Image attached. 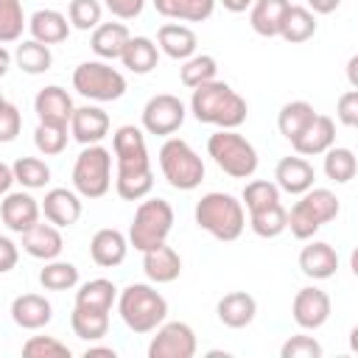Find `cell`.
<instances>
[{
	"instance_id": "6da1fadb",
	"label": "cell",
	"mask_w": 358,
	"mask_h": 358,
	"mask_svg": "<svg viewBox=\"0 0 358 358\" xmlns=\"http://www.w3.org/2000/svg\"><path fill=\"white\" fill-rule=\"evenodd\" d=\"M115 151V190L123 201H140L154 190V168L145 145V134L140 126H120L112 134Z\"/></svg>"
},
{
	"instance_id": "7a4b0ae2",
	"label": "cell",
	"mask_w": 358,
	"mask_h": 358,
	"mask_svg": "<svg viewBox=\"0 0 358 358\" xmlns=\"http://www.w3.org/2000/svg\"><path fill=\"white\" fill-rule=\"evenodd\" d=\"M190 112L199 123L218 126V129H238L246 120V101L227 84V81H207L193 90L190 95Z\"/></svg>"
},
{
	"instance_id": "3957f363",
	"label": "cell",
	"mask_w": 358,
	"mask_h": 358,
	"mask_svg": "<svg viewBox=\"0 0 358 358\" xmlns=\"http://www.w3.org/2000/svg\"><path fill=\"white\" fill-rule=\"evenodd\" d=\"M193 218H196L199 229H204L207 235H213L221 243L238 241L243 235V229H246V210H243V204L232 193H221V190L204 193L196 201Z\"/></svg>"
},
{
	"instance_id": "277c9868",
	"label": "cell",
	"mask_w": 358,
	"mask_h": 358,
	"mask_svg": "<svg viewBox=\"0 0 358 358\" xmlns=\"http://www.w3.org/2000/svg\"><path fill=\"white\" fill-rule=\"evenodd\" d=\"M117 313L131 333H154L168 319V299L151 282H131L117 294Z\"/></svg>"
},
{
	"instance_id": "5b68a950",
	"label": "cell",
	"mask_w": 358,
	"mask_h": 358,
	"mask_svg": "<svg viewBox=\"0 0 358 358\" xmlns=\"http://www.w3.org/2000/svg\"><path fill=\"white\" fill-rule=\"evenodd\" d=\"M338 213H341V204H338V196L333 190H327V187H310V190L299 193V201L288 210L285 229H291V235L296 241H310Z\"/></svg>"
},
{
	"instance_id": "8992f818",
	"label": "cell",
	"mask_w": 358,
	"mask_h": 358,
	"mask_svg": "<svg viewBox=\"0 0 358 358\" xmlns=\"http://www.w3.org/2000/svg\"><path fill=\"white\" fill-rule=\"evenodd\" d=\"M171 229H173V207L159 196H145L134 210L126 238H129V246H134L137 252H148L165 243Z\"/></svg>"
},
{
	"instance_id": "52a82bcc",
	"label": "cell",
	"mask_w": 358,
	"mask_h": 358,
	"mask_svg": "<svg viewBox=\"0 0 358 358\" xmlns=\"http://www.w3.org/2000/svg\"><path fill=\"white\" fill-rule=\"evenodd\" d=\"M159 171L173 190H196L204 179V159L182 137H165L159 145Z\"/></svg>"
},
{
	"instance_id": "ba28073f",
	"label": "cell",
	"mask_w": 358,
	"mask_h": 358,
	"mask_svg": "<svg viewBox=\"0 0 358 358\" xmlns=\"http://www.w3.org/2000/svg\"><path fill=\"white\" fill-rule=\"evenodd\" d=\"M210 159L232 179H249L257 171V148L235 129H218L207 140Z\"/></svg>"
},
{
	"instance_id": "9c48e42d",
	"label": "cell",
	"mask_w": 358,
	"mask_h": 358,
	"mask_svg": "<svg viewBox=\"0 0 358 358\" xmlns=\"http://www.w3.org/2000/svg\"><path fill=\"white\" fill-rule=\"evenodd\" d=\"M73 90L90 103H109L126 95V76L103 59H90L73 70Z\"/></svg>"
},
{
	"instance_id": "30bf717a",
	"label": "cell",
	"mask_w": 358,
	"mask_h": 358,
	"mask_svg": "<svg viewBox=\"0 0 358 358\" xmlns=\"http://www.w3.org/2000/svg\"><path fill=\"white\" fill-rule=\"evenodd\" d=\"M112 187V151L101 143L84 145L73 162V190L81 199H103Z\"/></svg>"
},
{
	"instance_id": "8fae6325",
	"label": "cell",
	"mask_w": 358,
	"mask_h": 358,
	"mask_svg": "<svg viewBox=\"0 0 358 358\" xmlns=\"http://www.w3.org/2000/svg\"><path fill=\"white\" fill-rule=\"evenodd\" d=\"M187 117V106L171 95V92H159V95H151L140 112V123H143V131L148 134H157V137H171L173 131L182 129Z\"/></svg>"
},
{
	"instance_id": "7c38bea8",
	"label": "cell",
	"mask_w": 358,
	"mask_h": 358,
	"mask_svg": "<svg viewBox=\"0 0 358 358\" xmlns=\"http://www.w3.org/2000/svg\"><path fill=\"white\" fill-rule=\"evenodd\" d=\"M196 350V330L187 322H162L148 341V358H193Z\"/></svg>"
},
{
	"instance_id": "4fadbf2b",
	"label": "cell",
	"mask_w": 358,
	"mask_h": 358,
	"mask_svg": "<svg viewBox=\"0 0 358 358\" xmlns=\"http://www.w3.org/2000/svg\"><path fill=\"white\" fill-rule=\"evenodd\" d=\"M330 310H333V302H330L327 291H322L319 285H305L294 294L291 316H294L296 327H302V330H319L322 324H327Z\"/></svg>"
},
{
	"instance_id": "5bb4252c",
	"label": "cell",
	"mask_w": 358,
	"mask_h": 358,
	"mask_svg": "<svg viewBox=\"0 0 358 358\" xmlns=\"http://www.w3.org/2000/svg\"><path fill=\"white\" fill-rule=\"evenodd\" d=\"M39 215H42L39 201L28 190H8L0 201V221L17 235H22L28 227H34L39 221Z\"/></svg>"
},
{
	"instance_id": "9a60e30c",
	"label": "cell",
	"mask_w": 358,
	"mask_h": 358,
	"mask_svg": "<svg viewBox=\"0 0 358 358\" xmlns=\"http://www.w3.org/2000/svg\"><path fill=\"white\" fill-rule=\"evenodd\" d=\"M109 115L98 106V103H84V106H76L73 109V117H70V134L76 143L81 145H95L101 143L106 134H109Z\"/></svg>"
},
{
	"instance_id": "2e32d148",
	"label": "cell",
	"mask_w": 358,
	"mask_h": 358,
	"mask_svg": "<svg viewBox=\"0 0 358 358\" xmlns=\"http://www.w3.org/2000/svg\"><path fill=\"white\" fill-rule=\"evenodd\" d=\"M39 210L45 215V221H50L53 227H73L81 218V196L76 190L67 187H50L45 193V199L39 201Z\"/></svg>"
},
{
	"instance_id": "e0dca14e",
	"label": "cell",
	"mask_w": 358,
	"mask_h": 358,
	"mask_svg": "<svg viewBox=\"0 0 358 358\" xmlns=\"http://www.w3.org/2000/svg\"><path fill=\"white\" fill-rule=\"evenodd\" d=\"M73 98L64 87L59 84H50V87H42L34 98V112L39 117V123H53V126H70V117H73Z\"/></svg>"
},
{
	"instance_id": "ac0fdd59",
	"label": "cell",
	"mask_w": 358,
	"mask_h": 358,
	"mask_svg": "<svg viewBox=\"0 0 358 358\" xmlns=\"http://www.w3.org/2000/svg\"><path fill=\"white\" fill-rule=\"evenodd\" d=\"M336 143V120L333 117H327V115H313V120L291 140V145H294V151L299 154V157H319V154H324L330 145Z\"/></svg>"
},
{
	"instance_id": "d6986e66",
	"label": "cell",
	"mask_w": 358,
	"mask_h": 358,
	"mask_svg": "<svg viewBox=\"0 0 358 358\" xmlns=\"http://www.w3.org/2000/svg\"><path fill=\"white\" fill-rule=\"evenodd\" d=\"M313 179H316V171L313 165L294 154V157H282L274 168V185L280 187V193H291V196H299L305 190L313 187Z\"/></svg>"
},
{
	"instance_id": "ffe728a7",
	"label": "cell",
	"mask_w": 358,
	"mask_h": 358,
	"mask_svg": "<svg viewBox=\"0 0 358 358\" xmlns=\"http://www.w3.org/2000/svg\"><path fill=\"white\" fill-rule=\"evenodd\" d=\"M126 255H129V238H126L120 229H115V227L98 229V232L92 235V241H90V257H92V263L101 266V268H115V266H120V263L126 260Z\"/></svg>"
},
{
	"instance_id": "44dd1931",
	"label": "cell",
	"mask_w": 358,
	"mask_h": 358,
	"mask_svg": "<svg viewBox=\"0 0 358 358\" xmlns=\"http://www.w3.org/2000/svg\"><path fill=\"white\" fill-rule=\"evenodd\" d=\"M299 268L310 280H330L338 271V252L327 241H308L299 252Z\"/></svg>"
},
{
	"instance_id": "7402d4cb",
	"label": "cell",
	"mask_w": 358,
	"mask_h": 358,
	"mask_svg": "<svg viewBox=\"0 0 358 358\" xmlns=\"http://www.w3.org/2000/svg\"><path fill=\"white\" fill-rule=\"evenodd\" d=\"M64 249V241H62V232L59 227H53L50 221H36L34 227H28L22 232V252L36 257V260H53L59 257Z\"/></svg>"
},
{
	"instance_id": "603a6c76",
	"label": "cell",
	"mask_w": 358,
	"mask_h": 358,
	"mask_svg": "<svg viewBox=\"0 0 358 358\" xmlns=\"http://www.w3.org/2000/svg\"><path fill=\"white\" fill-rule=\"evenodd\" d=\"M143 271H145V277H148L151 282H157V285L173 282V280H179V274H182V257H179V252H176L173 246L159 243V246L143 252Z\"/></svg>"
},
{
	"instance_id": "cb8c5ba5",
	"label": "cell",
	"mask_w": 358,
	"mask_h": 358,
	"mask_svg": "<svg viewBox=\"0 0 358 358\" xmlns=\"http://www.w3.org/2000/svg\"><path fill=\"white\" fill-rule=\"evenodd\" d=\"M215 313H218V322L224 327H232V330H241L246 324L255 322L257 316V299L246 291H229L218 299L215 305Z\"/></svg>"
},
{
	"instance_id": "d4e9b609",
	"label": "cell",
	"mask_w": 358,
	"mask_h": 358,
	"mask_svg": "<svg viewBox=\"0 0 358 358\" xmlns=\"http://www.w3.org/2000/svg\"><path fill=\"white\" fill-rule=\"evenodd\" d=\"M11 319L22 330H42L53 319V305L42 294H20L11 302Z\"/></svg>"
},
{
	"instance_id": "484cf974",
	"label": "cell",
	"mask_w": 358,
	"mask_h": 358,
	"mask_svg": "<svg viewBox=\"0 0 358 358\" xmlns=\"http://www.w3.org/2000/svg\"><path fill=\"white\" fill-rule=\"evenodd\" d=\"M196 45H199V36H196V31H193L190 25H185V22H165V25H159V31H157V48H159L165 56L176 59V62L190 59V56L196 53Z\"/></svg>"
},
{
	"instance_id": "4316f807",
	"label": "cell",
	"mask_w": 358,
	"mask_h": 358,
	"mask_svg": "<svg viewBox=\"0 0 358 358\" xmlns=\"http://www.w3.org/2000/svg\"><path fill=\"white\" fill-rule=\"evenodd\" d=\"M28 31H31V39L42 45H59L70 36V20L56 8H39L28 17Z\"/></svg>"
},
{
	"instance_id": "83f0119b",
	"label": "cell",
	"mask_w": 358,
	"mask_h": 358,
	"mask_svg": "<svg viewBox=\"0 0 358 358\" xmlns=\"http://www.w3.org/2000/svg\"><path fill=\"white\" fill-rule=\"evenodd\" d=\"M129 28L123 22H101L98 28H92V36H90V48L98 59L103 62H115L120 59L126 42H129Z\"/></svg>"
},
{
	"instance_id": "f1b7e54d",
	"label": "cell",
	"mask_w": 358,
	"mask_h": 358,
	"mask_svg": "<svg viewBox=\"0 0 358 358\" xmlns=\"http://www.w3.org/2000/svg\"><path fill=\"white\" fill-rule=\"evenodd\" d=\"M291 0H255L249 6V25L257 36H277L280 34V22L288 11Z\"/></svg>"
},
{
	"instance_id": "f546056e",
	"label": "cell",
	"mask_w": 358,
	"mask_h": 358,
	"mask_svg": "<svg viewBox=\"0 0 358 358\" xmlns=\"http://www.w3.org/2000/svg\"><path fill=\"white\" fill-rule=\"evenodd\" d=\"M157 14L173 22H204L213 17L218 0H151Z\"/></svg>"
},
{
	"instance_id": "4dcf8cb0",
	"label": "cell",
	"mask_w": 358,
	"mask_h": 358,
	"mask_svg": "<svg viewBox=\"0 0 358 358\" xmlns=\"http://www.w3.org/2000/svg\"><path fill=\"white\" fill-rule=\"evenodd\" d=\"M120 62L126 70H131L134 76H145L157 67L159 62V48L154 39L148 36H129L123 53H120Z\"/></svg>"
},
{
	"instance_id": "1f68e13d",
	"label": "cell",
	"mask_w": 358,
	"mask_h": 358,
	"mask_svg": "<svg viewBox=\"0 0 358 358\" xmlns=\"http://www.w3.org/2000/svg\"><path fill=\"white\" fill-rule=\"evenodd\" d=\"M313 34H316V14L308 6H288L277 36H282L288 45H302Z\"/></svg>"
},
{
	"instance_id": "d6a6232c",
	"label": "cell",
	"mask_w": 358,
	"mask_h": 358,
	"mask_svg": "<svg viewBox=\"0 0 358 358\" xmlns=\"http://www.w3.org/2000/svg\"><path fill=\"white\" fill-rule=\"evenodd\" d=\"M117 302V288L112 280L106 277H95L78 285L76 291V305L78 308H92V310H112V305Z\"/></svg>"
},
{
	"instance_id": "836d02e7",
	"label": "cell",
	"mask_w": 358,
	"mask_h": 358,
	"mask_svg": "<svg viewBox=\"0 0 358 358\" xmlns=\"http://www.w3.org/2000/svg\"><path fill=\"white\" fill-rule=\"evenodd\" d=\"M11 59H14V64H17L22 73H28V76H42V73H48L50 64H53L50 45H42V42H36V39H22V42L17 45V50L11 53Z\"/></svg>"
},
{
	"instance_id": "e575fe53",
	"label": "cell",
	"mask_w": 358,
	"mask_h": 358,
	"mask_svg": "<svg viewBox=\"0 0 358 358\" xmlns=\"http://www.w3.org/2000/svg\"><path fill=\"white\" fill-rule=\"evenodd\" d=\"M70 327L81 341H101L109 333V313L106 310H92V308H73L70 313Z\"/></svg>"
},
{
	"instance_id": "d590c367",
	"label": "cell",
	"mask_w": 358,
	"mask_h": 358,
	"mask_svg": "<svg viewBox=\"0 0 358 358\" xmlns=\"http://www.w3.org/2000/svg\"><path fill=\"white\" fill-rule=\"evenodd\" d=\"M324 176L336 185H347L355 179V171H358V159H355V151L352 148H344V145H330L324 151Z\"/></svg>"
},
{
	"instance_id": "8d00e7d4",
	"label": "cell",
	"mask_w": 358,
	"mask_h": 358,
	"mask_svg": "<svg viewBox=\"0 0 358 358\" xmlns=\"http://www.w3.org/2000/svg\"><path fill=\"white\" fill-rule=\"evenodd\" d=\"M313 115H316V109H313L308 101H288V103H282V109H280V115H277V129H280V134L291 143V140L313 120Z\"/></svg>"
},
{
	"instance_id": "74e56055",
	"label": "cell",
	"mask_w": 358,
	"mask_h": 358,
	"mask_svg": "<svg viewBox=\"0 0 358 358\" xmlns=\"http://www.w3.org/2000/svg\"><path fill=\"white\" fill-rule=\"evenodd\" d=\"M215 76H218V62H215V56H210V53H193V56L185 59L182 67H179V78H182V84H185L187 90H196V87L213 81Z\"/></svg>"
},
{
	"instance_id": "f35d334b",
	"label": "cell",
	"mask_w": 358,
	"mask_h": 358,
	"mask_svg": "<svg viewBox=\"0 0 358 358\" xmlns=\"http://www.w3.org/2000/svg\"><path fill=\"white\" fill-rule=\"evenodd\" d=\"M285 221H288V210L277 201V204H268L263 210H255L249 213V227L257 238H277L285 232Z\"/></svg>"
},
{
	"instance_id": "ab89813d",
	"label": "cell",
	"mask_w": 358,
	"mask_h": 358,
	"mask_svg": "<svg viewBox=\"0 0 358 358\" xmlns=\"http://www.w3.org/2000/svg\"><path fill=\"white\" fill-rule=\"evenodd\" d=\"M39 285L45 291H70L78 285V268L70 260H45V268L39 271Z\"/></svg>"
},
{
	"instance_id": "60d3db41",
	"label": "cell",
	"mask_w": 358,
	"mask_h": 358,
	"mask_svg": "<svg viewBox=\"0 0 358 358\" xmlns=\"http://www.w3.org/2000/svg\"><path fill=\"white\" fill-rule=\"evenodd\" d=\"M14 182H20L25 190H39L50 182V165L42 157H20L11 165Z\"/></svg>"
},
{
	"instance_id": "b9f144b4",
	"label": "cell",
	"mask_w": 358,
	"mask_h": 358,
	"mask_svg": "<svg viewBox=\"0 0 358 358\" xmlns=\"http://www.w3.org/2000/svg\"><path fill=\"white\" fill-rule=\"evenodd\" d=\"M28 28V17L22 11V0H0V45L20 42Z\"/></svg>"
},
{
	"instance_id": "7bdbcfd3",
	"label": "cell",
	"mask_w": 358,
	"mask_h": 358,
	"mask_svg": "<svg viewBox=\"0 0 358 358\" xmlns=\"http://www.w3.org/2000/svg\"><path fill=\"white\" fill-rule=\"evenodd\" d=\"M277 201H280V187L271 179H252V182H246V187L241 193V204L246 213L263 210V207L277 204Z\"/></svg>"
},
{
	"instance_id": "ee69618b",
	"label": "cell",
	"mask_w": 358,
	"mask_h": 358,
	"mask_svg": "<svg viewBox=\"0 0 358 358\" xmlns=\"http://www.w3.org/2000/svg\"><path fill=\"white\" fill-rule=\"evenodd\" d=\"M67 126H53V123H36L34 129V145L42 157H56L67 148Z\"/></svg>"
},
{
	"instance_id": "f6af8a7d",
	"label": "cell",
	"mask_w": 358,
	"mask_h": 358,
	"mask_svg": "<svg viewBox=\"0 0 358 358\" xmlns=\"http://www.w3.org/2000/svg\"><path fill=\"white\" fill-rule=\"evenodd\" d=\"M101 14H103L101 0H70V6H67V20L78 31L98 28L101 25Z\"/></svg>"
},
{
	"instance_id": "bcb514c9",
	"label": "cell",
	"mask_w": 358,
	"mask_h": 358,
	"mask_svg": "<svg viewBox=\"0 0 358 358\" xmlns=\"http://www.w3.org/2000/svg\"><path fill=\"white\" fill-rule=\"evenodd\" d=\"M25 358H70V347L53 336H31L22 344Z\"/></svg>"
},
{
	"instance_id": "7dc6e473",
	"label": "cell",
	"mask_w": 358,
	"mask_h": 358,
	"mask_svg": "<svg viewBox=\"0 0 358 358\" xmlns=\"http://www.w3.org/2000/svg\"><path fill=\"white\" fill-rule=\"evenodd\" d=\"M280 358H322V344L313 336H291L280 347Z\"/></svg>"
},
{
	"instance_id": "c3c4849f",
	"label": "cell",
	"mask_w": 358,
	"mask_h": 358,
	"mask_svg": "<svg viewBox=\"0 0 358 358\" xmlns=\"http://www.w3.org/2000/svg\"><path fill=\"white\" fill-rule=\"evenodd\" d=\"M20 129H22V115H20V109L6 101V103L0 106V143H14L17 134H20Z\"/></svg>"
},
{
	"instance_id": "681fc988",
	"label": "cell",
	"mask_w": 358,
	"mask_h": 358,
	"mask_svg": "<svg viewBox=\"0 0 358 358\" xmlns=\"http://www.w3.org/2000/svg\"><path fill=\"white\" fill-rule=\"evenodd\" d=\"M336 117L347 129H355L358 126V90H347L344 95H338V101H336Z\"/></svg>"
},
{
	"instance_id": "f907efd6",
	"label": "cell",
	"mask_w": 358,
	"mask_h": 358,
	"mask_svg": "<svg viewBox=\"0 0 358 358\" xmlns=\"http://www.w3.org/2000/svg\"><path fill=\"white\" fill-rule=\"evenodd\" d=\"M103 8H109L117 20H134L143 14L145 0H103Z\"/></svg>"
},
{
	"instance_id": "816d5d0a",
	"label": "cell",
	"mask_w": 358,
	"mask_h": 358,
	"mask_svg": "<svg viewBox=\"0 0 358 358\" xmlns=\"http://www.w3.org/2000/svg\"><path fill=\"white\" fill-rule=\"evenodd\" d=\"M17 260H20V246L11 238L0 235V274H8L17 266Z\"/></svg>"
},
{
	"instance_id": "f5cc1de1",
	"label": "cell",
	"mask_w": 358,
	"mask_h": 358,
	"mask_svg": "<svg viewBox=\"0 0 358 358\" xmlns=\"http://www.w3.org/2000/svg\"><path fill=\"white\" fill-rule=\"evenodd\" d=\"M341 6V0H308V8L313 14H333Z\"/></svg>"
},
{
	"instance_id": "db71d44e",
	"label": "cell",
	"mask_w": 358,
	"mask_h": 358,
	"mask_svg": "<svg viewBox=\"0 0 358 358\" xmlns=\"http://www.w3.org/2000/svg\"><path fill=\"white\" fill-rule=\"evenodd\" d=\"M11 185H14V171H11V165L0 162V196H6L11 190Z\"/></svg>"
},
{
	"instance_id": "11a10c76",
	"label": "cell",
	"mask_w": 358,
	"mask_h": 358,
	"mask_svg": "<svg viewBox=\"0 0 358 358\" xmlns=\"http://www.w3.org/2000/svg\"><path fill=\"white\" fill-rule=\"evenodd\" d=\"M98 355H103V358H115L117 350H115V347H92V344L84 350V358H98Z\"/></svg>"
},
{
	"instance_id": "9f6ffc18",
	"label": "cell",
	"mask_w": 358,
	"mask_h": 358,
	"mask_svg": "<svg viewBox=\"0 0 358 358\" xmlns=\"http://www.w3.org/2000/svg\"><path fill=\"white\" fill-rule=\"evenodd\" d=\"M218 3H221V6H224L229 14H241V11H246V8H249L255 0H218Z\"/></svg>"
},
{
	"instance_id": "6f0895ef",
	"label": "cell",
	"mask_w": 358,
	"mask_h": 358,
	"mask_svg": "<svg viewBox=\"0 0 358 358\" xmlns=\"http://www.w3.org/2000/svg\"><path fill=\"white\" fill-rule=\"evenodd\" d=\"M14 64V59H11V53L6 50V45H0V78L8 73V67Z\"/></svg>"
},
{
	"instance_id": "680465c9",
	"label": "cell",
	"mask_w": 358,
	"mask_h": 358,
	"mask_svg": "<svg viewBox=\"0 0 358 358\" xmlns=\"http://www.w3.org/2000/svg\"><path fill=\"white\" fill-rule=\"evenodd\" d=\"M355 67H358V56H350L347 62V76H350V87L358 90V76H355Z\"/></svg>"
},
{
	"instance_id": "91938a15",
	"label": "cell",
	"mask_w": 358,
	"mask_h": 358,
	"mask_svg": "<svg viewBox=\"0 0 358 358\" xmlns=\"http://www.w3.org/2000/svg\"><path fill=\"white\" fill-rule=\"evenodd\" d=\"M3 103H6V98H3V92H0V106H3Z\"/></svg>"
}]
</instances>
